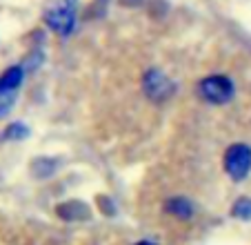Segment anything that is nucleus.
<instances>
[{"instance_id":"7","label":"nucleus","mask_w":251,"mask_h":245,"mask_svg":"<svg viewBox=\"0 0 251 245\" xmlns=\"http://www.w3.org/2000/svg\"><path fill=\"white\" fill-rule=\"evenodd\" d=\"M58 214L62 218H71V221H76V218H85L87 216V208L82 203L78 201H71V203H62L58 205Z\"/></svg>"},{"instance_id":"3","label":"nucleus","mask_w":251,"mask_h":245,"mask_svg":"<svg viewBox=\"0 0 251 245\" xmlns=\"http://www.w3.org/2000/svg\"><path fill=\"white\" fill-rule=\"evenodd\" d=\"M25 80V69L20 65H14L0 76V118H5L11 112L16 98L20 94V87H23Z\"/></svg>"},{"instance_id":"4","label":"nucleus","mask_w":251,"mask_h":245,"mask_svg":"<svg viewBox=\"0 0 251 245\" xmlns=\"http://www.w3.org/2000/svg\"><path fill=\"white\" fill-rule=\"evenodd\" d=\"M225 172L233 181H242L251 172V147L245 143H236L225 152Z\"/></svg>"},{"instance_id":"6","label":"nucleus","mask_w":251,"mask_h":245,"mask_svg":"<svg viewBox=\"0 0 251 245\" xmlns=\"http://www.w3.org/2000/svg\"><path fill=\"white\" fill-rule=\"evenodd\" d=\"M165 210L176 218H191V214H194V205L182 196L180 198H169L167 205H165Z\"/></svg>"},{"instance_id":"8","label":"nucleus","mask_w":251,"mask_h":245,"mask_svg":"<svg viewBox=\"0 0 251 245\" xmlns=\"http://www.w3.org/2000/svg\"><path fill=\"white\" fill-rule=\"evenodd\" d=\"M231 214L236 218H240V221H249L251 218V198H238L236 203H233L231 208Z\"/></svg>"},{"instance_id":"10","label":"nucleus","mask_w":251,"mask_h":245,"mask_svg":"<svg viewBox=\"0 0 251 245\" xmlns=\"http://www.w3.org/2000/svg\"><path fill=\"white\" fill-rule=\"evenodd\" d=\"M136 245H156V243H149V241H140V243H136Z\"/></svg>"},{"instance_id":"5","label":"nucleus","mask_w":251,"mask_h":245,"mask_svg":"<svg viewBox=\"0 0 251 245\" xmlns=\"http://www.w3.org/2000/svg\"><path fill=\"white\" fill-rule=\"evenodd\" d=\"M142 85H145L147 96L149 98H153V100H165L167 96L174 92V83H171V80L158 69H149L147 74H145Z\"/></svg>"},{"instance_id":"1","label":"nucleus","mask_w":251,"mask_h":245,"mask_svg":"<svg viewBox=\"0 0 251 245\" xmlns=\"http://www.w3.org/2000/svg\"><path fill=\"white\" fill-rule=\"evenodd\" d=\"M43 18L45 25L60 38L71 36L76 31V23H78L76 0H49L43 11Z\"/></svg>"},{"instance_id":"9","label":"nucleus","mask_w":251,"mask_h":245,"mask_svg":"<svg viewBox=\"0 0 251 245\" xmlns=\"http://www.w3.org/2000/svg\"><path fill=\"white\" fill-rule=\"evenodd\" d=\"M2 136H5L7 141H23V138L29 136V127L25 125V122H11L9 127L5 129Z\"/></svg>"},{"instance_id":"2","label":"nucleus","mask_w":251,"mask_h":245,"mask_svg":"<svg viewBox=\"0 0 251 245\" xmlns=\"http://www.w3.org/2000/svg\"><path fill=\"white\" fill-rule=\"evenodd\" d=\"M198 96L204 103L211 105H225L233 98V83L223 74L207 76L198 83Z\"/></svg>"}]
</instances>
